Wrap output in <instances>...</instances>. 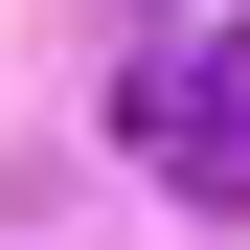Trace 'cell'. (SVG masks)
Segmentation results:
<instances>
[{
  "mask_svg": "<svg viewBox=\"0 0 250 250\" xmlns=\"http://www.w3.org/2000/svg\"><path fill=\"white\" fill-rule=\"evenodd\" d=\"M137 159L159 182H205V205H250V23H205V46H137Z\"/></svg>",
  "mask_w": 250,
  "mask_h": 250,
  "instance_id": "6da1fadb",
  "label": "cell"
}]
</instances>
